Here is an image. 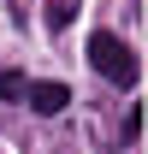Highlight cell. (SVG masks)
Instances as JSON below:
<instances>
[{
  "label": "cell",
  "instance_id": "cell-1",
  "mask_svg": "<svg viewBox=\"0 0 148 154\" xmlns=\"http://www.w3.org/2000/svg\"><path fill=\"white\" fill-rule=\"evenodd\" d=\"M89 59H95V71L107 77V83H119V89H130V83L142 77L136 54H130V48L113 36V30H95V36H89Z\"/></svg>",
  "mask_w": 148,
  "mask_h": 154
},
{
  "label": "cell",
  "instance_id": "cell-2",
  "mask_svg": "<svg viewBox=\"0 0 148 154\" xmlns=\"http://www.w3.org/2000/svg\"><path fill=\"white\" fill-rule=\"evenodd\" d=\"M18 101H30V113L54 119V113H65V107H71V89H65V83H48V77H42V83H24V95H18Z\"/></svg>",
  "mask_w": 148,
  "mask_h": 154
},
{
  "label": "cell",
  "instance_id": "cell-3",
  "mask_svg": "<svg viewBox=\"0 0 148 154\" xmlns=\"http://www.w3.org/2000/svg\"><path fill=\"white\" fill-rule=\"evenodd\" d=\"M77 12H83V0H48V30H71Z\"/></svg>",
  "mask_w": 148,
  "mask_h": 154
},
{
  "label": "cell",
  "instance_id": "cell-4",
  "mask_svg": "<svg viewBox=\"0 0 148 154\" xmlns=\"http://www.w3.org/2000/svg\"><path fill=\"white\" fill-rule=\"evenodd\" d=\"M0 95L18 101V95H24V77H18V71H0Z\"/></svg>",
  "mask_w": 148,
  "mask_h": 154
},
{
  "label": "cell",
  "instance_id": "cell-5",
  "mask_svg": "<svg viewBox=\"0 0 148 154\" xmlns=\"http://www.w3.org/2000/svg\"><path fill=\"white\" fill-rule=\"evenodd\" d=\"M136 136H142V113L130 107V113H125V142H136Z\"/></svg>",
  "mask_w": 148,
  "mask_h": 154
}]
</instances>
